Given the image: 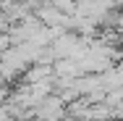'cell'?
<instances>
[]
</instances>
